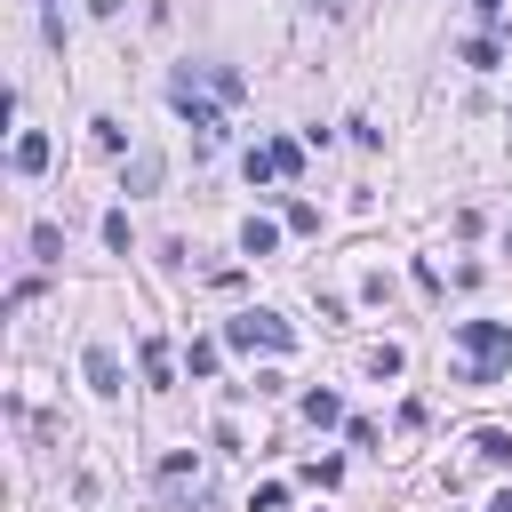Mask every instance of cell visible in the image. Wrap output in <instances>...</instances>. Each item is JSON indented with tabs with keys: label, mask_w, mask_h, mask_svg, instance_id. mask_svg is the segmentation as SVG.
<instances>
[{
	"label": "cell",
	"mask_w": 512,
	"mask_h": 512,
	"mask_svg": "<svg viewBox=\"0 0 512 512\" xmlns=\"http://www.w3.org/2000/svg\"><path fill=\"white\" fill-rule=\"evenodd\" d=\"M464 344V384H496V368H512V320H456Z\"/></svg>",
	"instance_id": "obj_1"
},
{
	"label": "cell",
	"mask_w": 512,
	"mask_h": 512,
	"mask_svg": "<svg viewBox=\"0 0 512 512\" xmlns=\"http://www.w3.org/2000/svg\"><path fill=\"white\" fill-rule=\"evenodd\" d=\"M224 344H240V352H256V344H264V352H288V344H296V328H288L280 312H240V320L224 328Z\"/></svg>",
	"instance_id": "obj_2"
},
{
	"label": "cell",
	"mask_w": 512,
	"mask_h": 512,
	"mask_svg": "<svg viewBox=\"0 0 512 512\" xmlns=\"http://www.w3.org/2000/svg\"><path fill=\"white\" fill-rule=\"evenodd\" d=\"M296 160H304V152H296L288 136H272L264 152H248V184H264V176H296Z\"/></svg>",
	"instance_id": "obj_3"
},
{
	"label": "cell",
	"mask_w": 512,
	"mask_h": 512,
	"mask_svg": "<svg viewBox=\"0 0 512 512\" xmlns=\"http://www.w3.org/2000/svg\"><path fill=\"white\" fill-rule=\"evenodd\" d=\"M88 384H96L104 400L120 392V352H112V344H88Z\"/></svg>",
	"instance_id": "obj_4"
},
{
	"label": "cell",
	"mask_w": 512,
	"mask_h": 512,
	"mask_svg": "<svg viewBox=\"0 0 512 512\" xmlns=\"http://www.w3.org/2000/svg\"><path fill=\"white\" fill-rule=\"evenodd\" d=\"M40 168H48V136L24 128V136H16V176H40Z\"/></svg>",
	"instance_id": "obj_5"
},
{
	"label": "cell",
	"mask_w": 512,
	"mask_h": 512,
	"mask_svg": "<svg viewBox=\"0 0 512 512\" xmlns=\"http://www.w3.org/2000/svg\"><path fill=\"white\" fill-rule=\"evenodd\" d=\"M304 416H312V424H344V400H336L328 384H312V392H304Z\"/></svg>",
	"instance_id": "obj_6"
},
{
	"label": "cell",
	"mask_w": 512,
	"mask_h": 512,
	"mask_svg": "<svg viewBox=\"0 0 512 512\" xmlns=\"http://www.w3.org/2000/svg\"><path fill=\"white\" fill-rule=\"evenodd\" d=\"M272 240H280V224H272V216H248V232H240V248H248V256H272Z\"/></svg>",
	"instance_id": "obj_7"
},
{
	"label": "cell",
	"mask_w": 512,
	"mask_h": 512,
	"mask_svg": "<svg viewBox=\"0 0 512 512\" xmlns=\"http://www.w3.org/2000/svg\"><path fill=\"white\" fill-rule=\"evenodd\" d=\"M472 448H480L488 464H512V432H496V424H488V432H472Z\"/></svg>",
	"instance_id": "obj_8"
},
{
	"label": "cell",
	"mask_w": 512,
	"mask_h": 512,
	"mask_svg": "<svg viewBox=\"0 0 512 512\" xmlns=\"http://www.w3.org/2000/svg\"><path fill=\"white\" fill-rule=\"evenodd\" d=\"M368 368H376V376H400V368H408V352H400V344H376V352H368Z\"/></svg>",
	"instance_id": "obj_9"
},
{
	"label": "cell",
	"mask_w": 512,
	"mask_h": 512,
	"mask_svg": "<svg viewBox=\"0 0 512 512\" xmlns=\"http://www.w3.org/2000/svg\"><path fill=\"white\" fill-rule=\"evenodd\" d=\"M464 64L472 72H496V40H464Z\"/></svg>",
	"instance_id": "obj_10"
},
{
	"label": "cell",
	"mask_w": 512,
	"mask_h": 512,
	"mask_svg": "<svg viewBox=\"0 0 512 512\" xmlns=\"http://www.w3.org/2000/svg\"><path fill=\"white\" fill-rule=\"evenodd\" d=\"M152 176H160V160H152V152H136V160H128V176H120V184H136V192H144V184H152Z\"/></svg>",
	"instance_id": "obj_11"
},
{
	"label": "cell",
	"mask_w": 512,
	"mask_h": 512,
	"mask_svg": "<svg viewBox=\"0 0 512 512\" xmlns=\"http://www.w3.org/2000/svg\"><path fill=\"white\" fill-rule=\"evenodd\" d=\"M32 248H40L48 264H56V256H64V232H56V224H32Z\"/></svg>",
	"instance_id": "obj_12"
},
{
	"label": "cell",
	"mask_w": 512,
	"mask_h": 512,
	"mask_svg": "<svg viewBox=\"0 0 512 512\" xmlns=\"http://www.w3.org/2000/svg\"><path fill=\"white\" fill-rule=\"evenodd\" d=\"M472 8H480V16H504V0H472Z\"/></svg>",
	"instance_id": "obj_13"
},
{
	"label": "cell",
	"mask_w": 512,
	"mask_h": 512,
	"mask_svg": "<svg viewBox=\"0 0 512 512\" xmlns=\"http://www.w3.org/2000/svg\"><path fill=\"white\" fill-rule=\"evenodd\" d=\"M488 512H512V488H504V496H496V504H488Z\"/></svg>",
	"instance_id": "obj_14"
}]
</instances>
